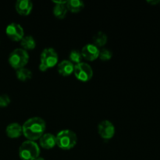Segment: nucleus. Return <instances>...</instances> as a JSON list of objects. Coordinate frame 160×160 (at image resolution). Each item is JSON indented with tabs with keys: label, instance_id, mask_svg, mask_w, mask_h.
Instances as JSON below:
<instances>
[{
	"label": "nucleus",
	"instance_id": "f257e3e1",
	"mask_svg": "<svg viewBox=\"0 0 160 160\" xmlns=\"http://www.w3.org/2000/svg\"><path fill=\"white\" fill-rule=\"evenodd\" d=\"M46 124L41 117H31L22 125L23 134L28 140L35 142L45 134Z\"/></svg>",
	"mask_w": 160,
	"mask_h": 160
},
{
	"label": "nucleus",
	"instance_id": "f03ea898",
	"mask_svg": "<svg viewBox=\"0 0 160 160\" xmlns=\"http://www.w3.org/2000/svg\"><path fill=\"white\" fill-rule=\"evenodd\" d=\"M56 145L62 150H70L75 147L78 142L77 134L69 129L62 130L56 135Z\"/></svg>",
	"mask_w": 160,
	"mask_h": 160
},
{
	"label": "nucleus",
	"instance_id": "7ed1b4c3",
	"mask_svg": "<svg viewBox=\"0 0 160 160\" xmlns=\"http://www.w3.org/2000/svg\"><path fill=\"white\" fill-rule=\"evenodd\" d=\"M39 145L33 141H25L19 148V156L22 160H34L39 157Z\"/></svg>",
	"mask_w": 160,
	"mask_h": 160
},
{
	"label": "nucleus",
	"instance_id": "20e7f679",
	"mask_svg": "<svg viewBox=\"0 0 160 160\" xmlns=\"http://www.w3.org/2000/svg\"><path fill=\"white\" fill-rule=\"evenodd\" d=\"M59 61L57 52L53 48H46L42 52L40 56L39 70L46 71L47 70L54 67Z\"/></svg>",
	"mask_w": 160,
	"mask_h": 160
},
{
	"label": "nucleus",
	"instance_id": "39448f33",
	"mask_svg": "<svg viewBox=\"0 0 160 160\" xmlns=\"http://www.w3.org/2000/svg\"><path fill=\"white\" fill-rule=\"evenodd\" d=\"M29 60V55L23 48H16L9 54V63L12 68L18 69L25 67Z\"/></svg>",
	"mask_w": 160,
	"mask_h": 160
},
{
	"label": "nucleus",
	"instance_id": "423d86ee",
	"mask_svg": "<svg viewBox=\"0 0 160 160\" xmlns=\"http://www.w3.org/2000/svg\"><path fill=\"white\" fill-rule=\"evenodd\" d=\"M73 74L80 81L87 82L93 77V70L89 64L81 62L74 65Z\"/></svg>",
	"mask_w": 160,
	"mask_h": 160
},
{
	"label": "nucleus",
	"instance_id": "0eeeda50",
	"mask_svg": "<svg viewBox=\"0 0 160 160\" xmlns=\"http://www.w3.org/2000/svg\"><path fill=\"white\" fill-rule=\"evenodd\" d=\"M98 132L102 138L109 140L115 134V127L109 120H102L98 125Z\"/></svg>",
	"mask_w": 160,
	"mask_h": 160
},
{
	"label": "nucleus",
	"instance_id": "6e6552de",
	"mask_svg": "<svg viewBox=\"0 0 160 160\" xmlns=\"http://www.w3.org/2000/svg\"><path fill=\"white\" fill-rule=\"evenodd\" d=\"M6 34L9 39L14 42H19L24 37V31L21 25L17 23H11L6 27Z\"/></svg>",
	"mask_w": 160,
	"mask_h": 160
},
{
	"label": "nucleus",
	"instance_id": "1a4fd4ad",
	"mask_svg": "<svg viewBox=\"0 0 160 160\" xmlns=\"http://www.w3.org/2000/svg\"><path fill=\"white\" fill-rule=\"evenodd\" d=\"M99 48L94 44H87L81 49L82 57L88 61H93L98 59L99 56Z\"/></svg>",
	"mask_w": 160,
	"mask_h": 160
},
{
	"label": "nucleus",
	"instance_id": "9d476101",
	"mask_svg": "<svg viewBox=\"0 0 160 160\" xmlns=\"http://www.w3.org/2000/svg\"><path fill=\"white\" fill-rule=\"evenodd\" d=\"M15 8L20 15L28 16L32 10L33 3L30 0H17L16 2Z\"/></svg>",
	"mask_w": 160,
	"mask_h": 160
},
{
	"label": "nucleus",
	"instance_id": "9b49d317",
	"mask_svg": "<svg viewBox=\"0 0 160 160\" xmlns=\"http://www.w3.org/2000/svg\"><path fill=\"white\" fill-rule=\"evenodd\" d=\"M39 144L40 146L45 149H51L56 145V136L50 133H45L39 138Z\"/></svg>",
	"mask_w": 160,
	"mask_h": 160
},
{
	"label": "nucleus",
	"instance_id": "f8f14e48",
	"mask_svg": "<svg viewBox=\"0 0 160 160\" xmlns=\"http://www.w3.org/2000/svg\"><path fill=\"white\" fill-rule=\"evenodd\" d=\"M58 72L60 75L63 77H67L71 75L74 70V64L72 63L70 60L64 59L58 63Z\"/></svg>",
	"mask_w": 160,
	"mask_h": 160
},
{
	"label": "nucleus",
	"instance_id": "ddd939ff",
	"mask_svg": "<svg viewBox=\"0 0 160 160\" xmlns=\"http://www.w3.org/2000/svg\"><path fill=\"white\" fill-rule=\"evenodd\" d=\"M6 135L9 138H18L23 134V130H22V125L18 123H9L6 128Z\"/></svg>",
	"mask_w": 160,
	"mask_h": 160
},
{
	"label": "nucleus",
	"instance_id": "4468645a",
	"mask_svg": "<svg viewBox=\"0 0 160 160\" xmlns=\"http://www.w3.org/2000/svg\"><path fill=\"white\" fill-rule=\"evenodd\" d=\"M67 8L72 12H78L84 7V3L81 0H69L67 2Z\"/></svg>",
	"mask_w": 160,
	"mask_h": 160
},
{
	"label": "nucleus",
	"instance_id": "2eb2a0df",
	"mask_svg": "<svg viewBox=\"0 0 160 160\" xmlns=\"http://www.w3.org/2000/svg\"><path fill=\"white\" fill-rule=\"evenodd\" d=\"M20 45L24 50H32L36 47V41L32 36H24L20 41Z\"/></svg>",
	"mask_w": 160,
	"mask_h": 160
},
{
	"label": "nucleus",
	"instance_id": "dca6fc26",
	"mask_svg": "<svg viewBox=\"0 0 160 160\" xmlns=\"http://www.w3.org/2000/svg\"><path fill=\"white\" fill-rule=\"evenodd\" d=\"M107 35L104 32H102V31H98L93 37L94 45H96L98 48L104 46L106 44V42H107Z\"/></svg>",
	"mask_w": 160,
	"mask_h": 160
},
{
	"label": "nucleus",
	"instance_id": "f3484780",
	"mask_svg": "<svg viewBox=\"0 0 160 160\" xmlns=\"http://www.w3.org/2000/svg\"><path fill=\"white\" fill-rule=\"evenodd\" d=\"M67 5V4H66ZM64 4H55L53 7V14L58 19H63L67 13V6Z\"/></svg>",
	"mask_w": 160,
	"mask_h": 160
},
{
	"label": "nucleus",
	"instance_id": "a211bd4d",
	"mask_svg": "<svg viewBox=\"0 0 160 160\" xmlns=\"http://www.w3.org/2000/svg\"><path fill=\"white\" fill-rule=\"evenodd\" d=\"M16 75H17V78H18L20 81H27L28 80L31 79L33 74L31 70L26 68V67H23V68L17 70V71H16Z\"/></svg>",
	"mask_w": 160,
	"mask_h": 160
},
{
	"label": "nucleus",
	"instance_id": "6ab92c4d",
	"mask_svg": "<svg viewBox=\"0 0 160 160\" xmlns=\"http://www.w3.org/2000/svg\"><path fill=\"white\" fill-rule=\"evenodd\" d=\"M70 59L69 60L72 62L73 64L76 65V64L80 63L81 62L83 57L81 52L78 49H73L70 53Z\"/></svg>",
	"mask_w": 160,
	"mask_h": 160
},
{
	"label": "nucleus",
	"instance_id": "aec40b11",
	"mask_svg": "<svg viewBox=\"0 0 160 160\" xmlns=\"http://www.w3.org/2000/svg\"><path fill=\"white\" fill-rule=\"evenodd\" d=\"M112 51H110L108 48H102L99 51V56L98 57L103 61H107L112 58Z\"/></svg>",
	"mask_w": 160,
	"mask_h": 160
},
{
	"label": "nucleus",
	"instance_id": "412c9836",
	"mask_svg": "<svg viewBox=\"0 0 160 160\" xmlns=\"http://www.w3.org/2000/svg\"><path fill=\"white\" fill-rule=\"evenodd\" d=\"M11 100L9 98V95H6V94H2V95H0V107L4 108L6 107L9 105Z\"/></svg>",
	"mask_w": 160,
	"mask_h": 160
},
{
	"label": "nucleus",
	"instance_id": "4be33fe9",
	"mask_svg": "<svg viewBox=\"0 0 160 160\" xmlns=\"http://www.w3.org/2000/svg\"><path fill=\"white\" fill-rule=\"evenodd\" d=\"M67 0H58V1H53V3H54V4H64V5H66L67 4Z\"/></svg>",
	"mask_w": 160,
	"mask_h": 160
},
{
	"label": "nucleus",
	"instance_id": "5701e85b",
	"mask_svg": "<svg viewBox=\"0 0 160 160\" xmlns=\"http://www.w3.org/2000/svg\"><path fill=\"white\" fill-rule=\"evenodd\" d=\"M147 2L149 3V4H151V5H157V4H159V3L160 2V1H159V0L152 1H152H147Z\"/></svg>",
	"mask_w": 160,
	"mask_h": 160
},
{
	"label": "nucleus",
	"instance_id": "b1692460",
	"mask_svg": "<svg viewBox=\"0 0 160 160\" xmlns=\"http://www.w3.org/2000/svg\"><path fill=\"white\" fill-rule=\"evenodd\" d=\"M34 160H45V159H44V158H42V157H40V156H39V157H38L37 159H35Z\"/></svg>",
	"mask_w": 160,
	"mask_h": 160
},
{
	"label": "nucleus",
	"instance_id": "393cba45",
	"mask_svg": "<svg viewBox=\"0 0 160 160\" xmlns=\"http://www.w3.org/2000/svg\"><path fill=\"white\" fill-rule=\"evenodd\" d=\"M159 3H160V2H159Z\"/></svg>",
	"mask_w": 160,
	"mask_h": 160
}]
</instances>
